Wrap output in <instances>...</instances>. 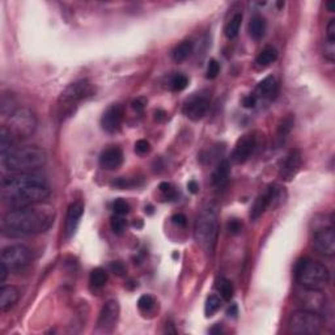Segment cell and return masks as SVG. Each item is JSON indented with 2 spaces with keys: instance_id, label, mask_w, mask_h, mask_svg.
<instances>
[{
  "instance_id": "obj_7",
  "label": "cell",
  "mask_w": 335,
  "mask_h": 335,
  "mask_svg": "<svg viewBox=\"0 0 335 335\" xmlns=\"http://www.w3.org/2000/svg\"><path fill=\"white\" fill-rule=\"evenodd\" d=\"M5 129L9 131L13 140H24L31 137L37 129V118L28 108H17L8 117Z\"/></svg>"
},
{
  "instance_id": "obj_27",
  "label": "cell",
  "mask_w": 335,
  "mask_h": 335,
  "mask_svg": "<svg viewBox=\"0 0 335 335\" xmlns=\"http://www.w3.org/2000/svg\"><path fill=\"white\" fill-rule=\"evenodd\" d=\"M89 281L90 285L94 287V288H102L106 284V281H108V273L101 267L92 270V273L89 275Z\"/></svg>"
},
{
  "instance_id": "obj_11",
  "label": "cell",
  "mask_w": 335,
  "mask_h": 335,
  "mask_svg": "<svg viewBox=\"0 0 335 335\" xmlns=\"http://www.w3.org/2000/svg\"><path fill=\"white\" fill-rule=\"evenodd\" d=\"M281 187L271 186L266 190L265 194L259 195L255 202H254L251 210H250V219L251 220H258L262 215L265 214L269 207H275L283 202L281 199Z\"/></svg>"
},
{
  "instance_id": "obj_25",
  "label": "cell",
  "mask_w": 335,
  "mask_h": 335,
  "mask_svg": "<svg viewBox=\"0 0 335 335\" xmlns=\"http://www.w3.org/2000/svg\"><path fill=\"white\" fill-rule=\"evenodd\" d=\"M278 59V51L275 47L273 46H266L265 49H262V51L257 55L255 58V63L259 67H267L270 64H273Z\"/></svg>"
},
{
  "instance_id": "obj_43",
  "label": "cell",
  "mask_w": 335,
  "mask_h": 335,
  "mask_svg": "<svg viewBox=\"0 0 335 335\" xmlns=\"http://www.w3.org/2000/svg\"><path fill=\"white\" fill-rule=\"evenodd\" d=\"M109 269L112 273H114L118 277H122L126 273V267L122 262H112L109 265Z\"/></svg>"
},
{
  "instance_id": "obj_42",
  "label": "cell",
  "mask_w": 335,
  "mask_h": 335,
  "mask_svg": "<svg viewBox=\"0 0 335 335\" xmlns=\"http://www.w3.org/2000/svg\"><path fill=\"white\" fill-rule=\"evenodd\" d=\"M242 229V223L237 219H232L229 223H228V232L230 234H238Z\"/></svg>"
},
{
  "instance_id": "obj_4",
  "label": "cell",
  "mask_w": 335,
  "mask_h": 335,
  "mask_svg": "<svg viewBox=\"0 0 335 335\" xmlns=\"http://www.w3.org/2000/svg\"><path fill=\"white\" fill-rule=\"evenodd\" d=\"M219 232V215L214 206L202 208L195 220L194 237L202 249L212 253Z\"/></svg>"
},
{
  "instance_id": "obj_52",
  "label": "cell",
  "mask_w": 335,
  "mask_h": 335,
  "mask_svg": "<svg viewBox=\"0 0 335 335\" xmlns=\"http://www.w3.org/2000/svg\"><path fill=\"white\" fill-rule=\"evenodd\" d=\"M134 226H135V228H141V226H143V222H141L140 219H138L137 222H134Z\"/></svg>"
},
{
  "instance_id": "obj_2",
  "label": "cell",
  "mask_w": 335,
  "mask_h": 335,
  "mask_svg": "<svg viewBox=\"0 0 335 335\" xmlns=\"http://www.w3.org/2000/svg\"><path fill=\"white\" fill-rule=\"evenodd\" d=\"M54 207L46 203L13 208L1 220V232L8 237H28L46 232L54 224Z\"/></svg>"
},
{
  "instance_id": "obj_34",
  "label": "cell",
  "mask_w": 335,
  "mask_h": 335,
  "mask_svg": "<svg viewBox=\"0 0 335 335\" xmlns=\"http://www.w3.org/2000/svg\"><path fill=\"white\" fill-rule=\"evenodd\" d=\"M15 100L12 98V96H7V94H3L1 97V114L5 115V117H9L13 112H15L17 108L15 106Z\"/></svg>"
},
{
  "instance_id": "obj_5",
  "label": "cell",
  "mask_w": 335,
  "mask_h": 335,
  "mask_svg": "<svg viewBox=\"0 0 335 335\" xmlns=\"http://www.w3.org/2000/svg\"><path fill=\"white\" fill-rule=\"evenodd\" d=\"M96 93V88L88 79L72 83L63 90L58 100V115L62 119L71 117L80 102L85 101Z\"/></svg>"
},
{
  "instance_id": "obj_30",
  "label": "cell",
  "mask_w": 335,
  "mask_h": 335,
  "mask_svg": "<svg viewBox=\"0 0 335 335\" xmlns=\"http://www.w3.org/2000/svg\"><path fill=\"white\" fill-rule=\"evenodd\" d=\"M222 308V300L216 295H210L207 297L206 304H204V314L206 317H212L215 313H218L219 309Z\"/></svg>"
},
{
  "instance_id": "obj_36",
  "label": "cell",
  "mask_w": 335,
  "mask_h": 335,
  "mask_svg": "<svg viewBox=\"0 0 335 335\" xmlns=\"http://www.w3.org/2000/svg\"><path fill=\"white\" fill-rule=\"evenodd\" d=\"M113 210L114 212H115V215H122V216H125V215H127L130 212V204L127 202H126L125 199H115L113 203Z\"/></svg>"
},
{
  "instance_id": "obj_35",
  "label": "cell",
  "mask_w": 335,
  "mask_h": 335,
  "mask_svg": "<svg viewBox=\"0 0 335 335\" xmlns=\"http://www.w3.org/2000/svg\"><path fill=\"white\" fill-rule=\"evenodd\" d=\"M159 189H160V191L163 193V195H164V198L167 199V200H174V199H177V196H178L177 190H175L174 186H173L171 183L161 182Z\"/></svg>"
},
{
  "instance_id": "obj_17",
  "label": "cell",
  "mask_w": 335,
  "mask_h": 335,
  "mask_svg": "<svg viewBox=\"0 0 335 335\" xmlns=\"http://www.w3.org/2000/svg\"><path fill=\"white\" fill-rule=\"evenodd\" d=\"M119 304L118 301L110 300L108 301L104 307H102L100 316H98L97 321V328L104 332H110L112 329L115 326L118 318H119Z\"/></svg>"
},
{
  "instance_id": "obj_46",
  "label": "cell",
  "mask_w": 335,
  "mask_h": 335,
  "mask_svg": "<svg viewBox=\"0 0 335 335\" xmlns=\"http://www.w3.org/2000/svg\"><path fill=\"white\" fill-rule=\"evenodd\" d=\"M171 222H173V224H175V225L185 226L187 223V219L183 214H175L171 216Z\"/></svg>"
},
{
  "instance_id": "obj_1",
  "label": "cell",
  "mask_w": 335,
  "mask_h": 335,
  "mask_svg": "<svg viewBox=\"0 0 335 335\" xmlns=\"http://www.w3.org/2000/svg\"><path fill=\"white\" fill-rule=\"evenodd\" d=\"M51 191L45 177L35 173H15L1 179L0 195L5 206L13 208L43 203Z\"/></svg>"
},
{
  "instance_id": "obj_55",
  "label": "cell",
  "mask_w": 335,
  "mask_h": 335,
  "mask_svg": "<svg viewBox=\"0 0 335 335\" xmlns=\"http://www.w3.org/2000/svg\"><path fill=\"white\" fill-rule=\"evenodd\" d=\"M281 7H284V1H279V3H278V8Z\"/></svg>"
},
{
  "instance_id": "obj_13",
  "label": "cell",
  "mask_w": 335,
  "mask_h": 335,
  "mask_svg": "<svg viewBox=\"0 0 335 335\" xmlns=\"http://www.w3.org/2000/svg\"><path fill=\"white\" fill-rule=\"evenodd\" d=\"M297 300L303 309L318 314H321L326 308V296L321 292V289H309L303 287V289L297 292Z\"/></svg>"
},
{
  "instance_id": "obj_8",
  "label": "cell",
  "mask_w": 335,
  "mask_h": 335,
  "mask_svg": "<svg viewBox=\"0 0 335 335\" xmlns=\"http://www.w3.org/2000/svg\"><path fill=\"white\" fill-rule=\"evenodd\" d=\"M322 316L305 309L293 313L288 322L289 332L299 335H316L322 330Z\"/></svg>"
},
{
  "instance_id": "obj_14",
  "label": "cell",
  "mask_w": 335,
  "mask_h": 335,
  "mask_svg": "<svg viewBox=\"0 0 335 335\" xmlns=\"http://www.w3.org/2000/svg\"><path fill=\"white\" fill-rule=\"evenodd\" d=\"M301 164H303V155H301L300 149H291L284 157V160L281 161L280 169H279V178L284 182L292 181L300 170Z\"/></svg>"
},
{
  "instance_id": "obj_51",
  "label": "cell",
  "mask_w": 335,
  "mask_h": 335,
  "mask_svg": "<svg viewBox=\"0 0 335 335\" xmlns=\"http://www.w3.org/2000/svg\"><path fill=\"white\" fill-rule=\"evenodd\" d=\"M326 8H328L329 12H334L335 11V1H333V0L328 1V3H326Z\"/></svg>"
},
{
  "instance_id": "obj_6",
  "label": "cell",
  "mask_w": 335,
  "mask_h": 335,
  "mask_svg": "<svg viewBox=\"0 0 335 335\" xmlns=\"http://www.w3.org/2000/svg\"><path fill=\"white\" fill-rule=\"evenodd\" d=\"M295 277L301 287L309 289H324L330 281L328 267L309 258H303L297 262Z\"/></svg>"
},
{
  "instance_id": "obj_39",
  "label": "cell",
  "mask_w": 335,
  "mask_h": 335,
  "mask_svg": "<svg viewBox=\"0 0 335 335\" xmlns=\"http://www.w3.org/2000/svg\"><path fill=\"white\" fill-rule=\"evenodd\" d=\"M324 56L328 59L329 62H334L335 60V43L333 42H325L324 46Z\"/></svg>"
},
{
  "instance_id": "obj_18",
  "label": "cell",
  "mask_w": 335,
  "mask_h": 335,
  "mask_svg": "<svg viewBox=\"0 0 335 335\" xmlns=\"http://www.w3.org/2000/svg\"><path fill=\"white\" fill-rule=\"evenodd\" d=\"M84 214V204L80 200L71 203L67 210L66 216V225H64V233L68 238L72 237L76 230H78L79 225H80V220Z\"/></svg>"
},
{
  "instance_id": "obj_45",
  "label": "cell",
  "mask_w": 335,
  "mask_h": 335,
  "mask_svg": "<svg viewBox=\"0 0 335 335\" xmlns=\"http://www.w3.org/2000/svg\"><path fill=\"white\" fill-rule=\"evenodd\" d=\"M242 105L246 109H253L254 106L257 105V97L254 94H249V96H245L242 98Z\"/></svg>"
},
{
  "instance_id": "obj_21",
  "label": "cell",
  "mask_w": 335,
  "mask_h": 335,
  "mask_svg": "<svg viewBox=\"0 0 335 335\" xmlns=\"http://www.w3.org/2000/svg\"><path fill=\"white\" fill-rule=\"evenodd\" d=\"M20 299V291L15 285H3L0 288V310L7 312L13 308Z\"/></svg>"
},
{
  "instance_id": "obj_40",
  "label": "cell",
  "mask_w": 335,
  "mask_h": 335,
  "mask_svg": "<svg viewBox=\"0 0 335 335\" xmlns=\"http://www.w3.org/2000/svg\"><path fill=\"white\" fill-rule=\"evenodd\" d=\"M151 151V144L145 139H140L135 143V152L138 155H145Z\"/></svg>"
},
{
  "instance_id": "obj_38",
  "label": "cell",
  "mask_w": 335,
  "mask_h": 335,
  "mask_svg": "<svg viewBox=\"0 0 335 335\" xmlns=\"http://www.w3.org/2000/svg\"><path fill=\"white\" fill-rule=\"evenodd\" d=\"M135 185H137L135 181L130 178H125V177H119V178H117L115 181L112 182V186L117 187V189H130V187L135 186Z\"/></svg>"
},
{
  "instance_id": "obj_53",
  "label": "cell",
  "mask_w": 335,
  "mask_h": 335,
  "mask_svg": "<svg viewBox=\"0 0 335 335\" xmlns=\"http://www.w3.org/2000/svg\"><path fill=\"white\" fill-rule=\"evenodd\" d=\"M210 333H212V334H215V333H222V328H219V326H216V328H212L210 330Z\"/></svg>"
},
{
  "instance_id": "obj_26",
  "label": "cell",
  "mask_w": 335,
  "mask_h": 335,
  "mask_svg": "<svg viewBox=\"0 0 335 335\" xmlns=\"http://www.w3.org/2000/svg\"><path fill=\"white\" fill-rule=\"evenodd\" d=\"M241 24H242V13L238 12L236 15L232 17V19L226 23L225 29H224V33H225L226 38L229 39H234L240 33V29H241Z\"/></svg>"
},
{
  "instance_id": "obj_37",
  "label": "cell",
  "mask_w": 335,
  "mask_h": 335,
  "mask_svg": "<svg viewBox=\"0 0 335 335\" xmlns=\"http://www.w3.org/2000/svg\"><path fill=\"white\" fill-rule=\"evenodd\" d=\"M219 72H220V64L216 59H211L207 66V79H216L218 78Z\"/></svg>"
},
{
  "instance_id": "obj_49",
  "label": "cell",
  "mask_w": 335,
  "mask_h": 335,
  "mask_svg": "<svg viewBox=\"0 0 335 335\" xmlns=\"http://www.w3.org/2000/svg\"><path fill=\"white\" fill-rule=\"evenodd\" d=\"M187 189H189V191H190L191 194H196V193L199 191V186H198V183H196V181L191 179L190 182L187 183Z\"/></svg>"
},
{
  "instance_id": "obj_22",
  "label": "cell",
  "mask_w": 335,
  "mask_h": 335,
  "mask_svg": "<svg viewBox=\"0 0 335 335\" xmlns=\"http://www.w3.org/2000/svg\"><path fill=\"white\" fill-rule=\"evenodd\" d=\"M229 171L230 167L229 163L226 160H223L219 163V165L216 167V169L212 173V177H211V182L215 187H222L224 186L229 178Z\"/></svg>"
},
{
  "instance_id": "obj_48",
  "label": "cell",
  "mask_w": 335,
  "mask_h": 335,
  "mask_svg": "<svg viewBox=\"0 0 335 335\" xmlns=\"http://www.w3.org/2000/svg\"><path fill=\"white\" fill-rule=\"evenodd\" d=\"M167 118H168V114L165 110L157 109L156 112H155V121L156 122H160L161 123V122H164Z\"/></svg>"
},
{
  "instance_id": "obj_19",
  "label": "cell",
  "mask_w": 335,
  "mask_h": 335,
  "mask_svg": "<svg viewBox=\"0 0 335 335\" xmlns=\"http://www.w3.org/2000/svg\"><path fill=\"white\" fill-rule=\"evenodd\" d=\"M123 163V152L119 147H109L100 155V165L106 170H115Z\"/></svg>"
},
{
  "instance_id": "obj_28",
  "label": "cell",
  "mask_w": 335,
  "mask_h": 335,
  "mask_svg": "<svg viewBox=\"0 0 335 335\" xmlns=\"http://www.w3.org/2000/svg\"><path fill=\"white\" fill-rule=\"evenodd\" d=\"M216 288H218V291L220 292V296H222L223 300L230 301L233 299L234 295L233 284H232L228 279H224V278L219 279L218 284H216Z\"/></svg>"
},
{
  "instance_id": "obj_10",
  "label": "cell",
  "mask_w": 335,
  "mask_h": 335,
  "mask_svg": "<svg viewBox=\"0 0 335 335\" xmlns=\"http://www.w3.org/2000/svg\"><path fill=\"white\" fill-rule=\"evenodd\" d=\"M211 96L207 92L194 93L189 97L183 104L182 113L186 115L190 121L198 122L200 121L207 114L210 109Z\"/></svg>"
},
{
  "instance_id": "obj_16",
  "label": "cell",
  "mask_w": 335,
  "mask_h": 335,
  "mask_svg": "<svg viewBox=\"0 0 335 335\" xmlns=\"http://www.w3.org/2000/svg\"><path fill=\"white\" fill-rule=\"evenodd\" d=\"M255 147H257V139L254 137V134L242 135L234 145L233 152H232V161L234 164L246 163L253 155Z\"/></svg>"
},
{
  "instance_id": "obj_41",
  "label": "cell",
  "mask_w": 335,
  "mask_h": 335,
  "mask_svg": "<svg viewBox=\"0 0 335 335\" xmlns=\"http://www.w3.org/2000/svg\"><path fill=\"white\" fill-rule=\"evenodd\" d=\"M326 41L335 43V19H330L326 25Z\"/></svg>"
},
{
  "instance_id": "obj_12",
  "label": "cell",
  "mask_w": 335,
  "mask_h": 335,
  "mask_svg": "<svg viewBox=\"0 0 335 335\" xmlns=\"http://www.w3.org/2000/svg\"><path fill=\"white\" fill-rule=\"evenodd\" d=\"M313 249L324 257H333L335 254V230L334 226L317 229L312 238Z\"/></svg>"
},
{
  "instance_id": "obj_9",
  "label": "cell",
  "mask_w": 335,
  "mask_h": 335,
  "mask_svg": "<svg viewBox=\"0 0 335 335\" xmlns=\"http://www.w3.org/2000/svg\"><path fill=\"white\" fill-rule=\"evenodd\" d=\"M31 251L25 245H11L1 251V263L9 271H20L30 265Z\"/></svg>"
},
{
  "instance_id": "obj_24",
  "label": "cell",
  "mask_w": 335,
  "mask_h": 335,
  "mask_svg": "<svg viewBox=\"0 0 335 335\" xmlns=\"http://www.w3.org/2000/svg\"><path fill=\"white\" fill-rule=\"evenodd\" d=\"M191 53H193V42H190V41H183V42H181L173 49V51H171V58H173L174 62L181 63L183 60H186L191 55Z\"/></svg>"
},
{
  "instance_id": "obj_54",
  "label": "cell",
  "mask_w": 335,
  "mask_h": 335,
  "mask_svg": "<svg viewBox=\"0 0 335 335\" xmlns=\"http://www.w3.org/2000/svg\"><path fill=\"white\" fill-rule=\"evenodd\" d=\"M145 210H148V214H152V212H153V207L152 206L145 207Z\"/></svg>"
},
{
  "instance_id": "obj_20",
  "label": "cell",
  "mask_w": 335,
  "mask_h": 335,
  "mask_svg": "<svg viewBox=\"0 0 335 335\" xmlns=\"http://www.w3.org/2000/svg\"><path fill=\"white\" fill-rule=\"evenodd\" d=\"M279 94V84L278 80L274 76H267L262 80L255 88V97L263 98V100H269L273 101L278 97Z\"/></svg>"
},
{
  "instance_id": "obj_3",
  "label": "cell",
  "mask_w": 335,
  "mask_h": 335,
  "mask_svg": "<svg viewBox=\"0 0 335 335\" xmlns=\"http://www.w3.org/2000/svg\"><path fill=\"white\" fill-rule=\"evenodd\" d=\"M46 152L37 145L13 147L1 155V165L12 173H33L46 164Z\"/></svg>"
},
{
  "instance_id": "obj_31",
  "label": "cell",
  "mask_w": 335,
  "mask_h": 335,
  "mask_svg": "<svg viewBox=\"0 0 335 335\" xmlns=\"http://www.w3.org/2000/svg\"><path fill=\"white\" fill-rule=\"evenodd\" d=\"M156 307V301L149 295H143L138 300V308L141 313H151Z\"/></svg>"
},
{
  "instance_id": "obj_29",
  "label": "cell",
  "mask_w": 335,
  "mask_h": 335,
  "mask_svg": "<svg viewBox=\"0 0 335 335\" xmlns=\"http://www.w3.org/2000/svg\"><path fill=\"white\" fill-rule=\"evenodd\" d=\"M293 126H295V115L293 114H287L278 125V137L285 138L291 134Z\"/></svg>"
},
{
  "instance_id": "obj_23",
  "label": "cell",
  "mask_w": 335,
  "mask_h": 335,
  "mask_svg": "<svg viewBox=\"0 0 335 335\" xmlns=\"http://www.w3.org/2000/svg\"><path fill=\"white\" fill-rule=\"evenodd\" d=\"M266 28H267V25H266V20L263 19L262 16L259 15L253 16L251 20H250L249 28H248L249 35L254 39V41H259V39L263 38V35H265Z\"/></svg>"
},
{
  "instance_id": "obj_32",
  "label": "cell",
  "mask_w": 335,
  "mask_h": 335,
  "mask_svg": "<svg viewBox=\"0 0 335 335\" xmlns=\"http://www.w3.org/2000/svg\"><path fill=\"white\" fill-rule=\"evenodd\" d=\"M110 226H112L114 233L121 236L125 232L126 226H127V222H126V219L122 215H114L110 219Z\"/></svg>"
},
{
  "instance_id": "obj_44",
  "label": "cell",
  "mask_w": 335,
  "mask_h": 335,
  "mask_svg": "<svg viewBox=\"0 0 335 335\" xmlns=\"http://www.w3.org/2000/svg\"><path fill=\"white\" fill-rule=\"evenodd\" d=\"M145 105H147V100L143 97H138L137 100H134L133 104H131L133 109L135 110L137 113H143L145 109Z\"/></svg>"
},
{
  "instance_id": "obj_47",
  "label": "cell",
  "mask_w": 335,
  "mask_h": 335,
  "mask_svg": "<svg viewBox=\"0 0 335 335\" xmlns=\"http://www.w3.org/2000/svg\"><path fill=\"white\" fill-rule=\"evenodd\" d=\"M11 273L9 271V269H8L7 266L4 265V263H0V283H4L5 281V279H7L8 274Z\"/></svg>"
},
{
  "instance_id": "obj_50",
  "label": "cell",
  "mask_w": 335,
  "mask_h": 335,
  "mask_svg": "<svg viewBox=\"0 0 335 335\" xmlns=\"http://www.w3.org/2000/svg\"><path fill=\"white\" fill-rule=\"evenodd\" d=\"M237 314H238L237 307H236V305H232V307L228 309V316L229 317H237Z\"/></svg>"
},
{
  "instance_id": "obj_33",
  "label": "cell",
  "mask_w": 335,
  "mask_h": 335,
  "mask_svg": "<svg viewBox=\"0 0 335 335\" xmlns=\"http://www.w3.org/2000/svg\"><path fill=\"white\" fill-rule=\"evenodd\" d=\"M187 84H189V79L185 75L181 74L174 75L170 80V88L174 92H181V90L186 89Z\"/></svg>"
},
{
  "instance_id": "obj_15",
  "label": "cell",
  "mask_w": 335,
  "mask_h": 335,
  "mask_svg": "<svg viewBox=\"0 0 335 335\" xmlns=\"http://www.w3.org/2000/svg\"><path fill=\"white\" fill-rule=\"evenodd\" d=\"M125 119V109L119 104H113L105 110L101 117V126L106 133L115 134L122 127Z\"/></svg>"
}]
</instances>
